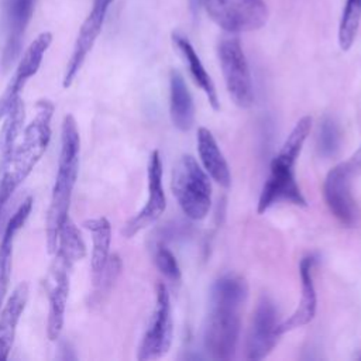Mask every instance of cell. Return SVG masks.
<instances>
[{
	"instance_id": "5b68a950",
	"label": "cell",
	"mask_w": 361,
	"mask_h": 361,
	"mask_svg": "<svg viewBox=\"0 0 361 361\" xmlns=\"http://www.w3.org/2000/svg\"><path fill=\"white\" fill-rule=\"evenodd\" d=\"M172 193L192 220H202L207 216L212 204V185L209 175L192 155H182L172 169Z\"/></svg>"
},
{
	"instance_id": "ffe728a7",
	"label": "cell",
	"mask_w": 361,
	"mask_h": 361,
	"mask_svg": "<svg viewBox=\"0 0 361 361\" xmlns=\"http://www.w3.org/2000/svg\"><path fill=\"white\" fill-rule=\"evenodd\" d=\"M197 152L207 175L223 188H228L231 183L230 168L220 151L210 130L200 127L197 130Z\"/></svg>"
},
{
	"instance_id": "e0dca14e",
	"label": "cell",
	"mask_w": 361,
	"mask_h": 361,
	"mask_svg": "<svg viewBox=\"0 0 361 361\" xmlns=\"http://www.w3.org/2000/svg\"><path fill=\"white\" fill-rule=\"evenodd\" d=\"M28 300V283H18L0 310V361H6L13 348L17 324Z\"/></svg>"
},
{
	"instance_id": "ba28073f",
	"label": "cell",
	"mask_w": 361,
	"mask_h": 361,
	"mask_svg": "<svg viewBox=\"0 0 361 361\" xmlns=\"http://www.w3.org/2000/svg\"><path fill=\"white\" fill-rule=\"evenodd\" d=\"M221 73L231 100L241 109L254 103V87L247 56L237 37L223 38L217 48Z\"/></svg>"
},
{
	"instance_id": "9c48e42d",
	"label": "cell",
	"mask_w": 361,
	"mask_h": 361,
	"mask_svg": "<svg viewBox=\"0 0 361 361\" xmlns=\"http://www.w3.org/2000/svg\"><path fill=\"white\" fill-rule=\"evenodd\" d=\"M173 324L171 299L166 286L158 282L155 286V307L138 347L137 358L140 361L158 360L164 357L172 344Z\"/></svg>"
},
{
	"instance_id": "2e32d148",
	"label": "cell",
	"mask_w": 361,
	"mask_h": 361,
	"mask_svg": "<svg viewBox=\"0 0 361 361\" xmlns=\"http://www.w3.org/2000/svg\"><path fill=\"white\" fill-rule=\"evenodd\" d=\"M51 42H52V34L49 31H44L28 45V48L24 51L17 65L14 76L11 78L10 83L7 85L3 93L10 96L11 99H17L20 96L25 83L38 72L42 58L47 49L49 48Z\"/></svg>"
},
{
	"instance_id": "f546056e",
	"label": "cell",
	"mask_w": 361,
	"mask_h": 361,
	"mask_svg": "<svg viewBox=\"0 0 361 361\" xmlns=\"http://www.w3.org/2000/svg\"><path fill=\"white\" fill-rule=\"evenodd\" d=\"M113 1H114V0H93L94 4L103 6V7H106V8H109V7L113 4Z\"/></svg>"
},
{
	"instance_id": "7402d4cb",
	"label": "cell",
	"mask_w": 361,
	"mask_h": 361,
	"mask_svg": "<svg viewBox=\"0 0 361 361\" xmlns=\"http://www.w3.org/2000/svg\"><path fill=\"white\" fill-rule=\"evenodd\" d=\"M83 227L90 231L92 235V282L96 286L103 275L104 267L110 257L111 243V226L106 217H94L83 221Z\"/></svg>"
},
{
	"instance_id": "30bf717a",
	"label": "cell",
	"mask_w": 361,
	"mask_h": 361,
	"mask_svg": "<svg viewBox=\"0 0 361 361\" xmlns=\"http://www.w3.org/2000/svg\"><path fill=\"white\" fill-rule=\"evenodd\" d=\"M279 323L275 303L268 296H262L252 314L247 336L245 357L248 360H262L274 350L281 336L278 333Z\"/></svg>"
},
{
	"instance_id": "7c38bea8",
	"label": "cell",
	"mask_w": 361,
	"mask_h": 361,
	"mask_svg": "<svg viewBox=\"0 0 361 361\" xmlns=\"http://www.w3.org/2000/svg\"><path fill=\"white\" fill-rule=\"evenodd\" d=\"M69 265L62 257L56 254L51 269L45 281V289L48 292V320H47V334L51 341L59 338L63 322L65 310L69 296Z\"/></svg>"
},
{
	"instance_id": "8fae6325",
	"label": "cell",
	"mask_w": 361,
	"mask_h": 361,
	"mask_svg": "<svg viewBox=\"0 0 361 361\" xmlns=\"http://www.w3.org/2000/svg\"><path fill=\"white\" fill-rule=\"evenodd\" d=\"M148 178V199L144 207L130 219L121 230L126 238H131L141 230L154 224L166 209V197L162 186V161L159 152L155 149L151 152L147 166Z\"/></svg>"
},
{
	"instance_id": "6da1fadb",
	"label": "cell",
	"mask_w": 361,
	"mask_h": 361,
	"mask_svg": "<svg viewBox=\"0 0 361 361\" xmlns=\"http://www.w3.org/2000/svg\"><path fill=\"white\" fill-rule=\"evenodd\" d=\"M247 295L248 285L237 275L221 276L212 285L203 330V347L210 358L227 361L234 357L241 330V309Z\"/></svg>"
},
{
	"instance_id": "d6986e66",
	"label": "cell",
	"mask_w": 361,
	"mask_h": 361,
	"mask_svg": "<svg viewBox=\"0 0 361 361\" xmlns=\"http://www.w3.org/2000/svg\"><path fill=\"white\" fill-rule=\"evenodd\" d=\"M25 118V107L24 102L20 97L16 99V102L11 104L10 110L4 116V121L0 128V192L4 175L8 169V165L13 158V152L16 148V141L23 131V124ZM4 204L0 200V213L3 210Z\"/></svg>"
},
{
	"instance_id": "603a6c76",
	"label": "cell",
	"mask_w": 361,
	"mask_h": 361,
	"mask_svg": "<svg viewBox=\"0 0 361 361\" xmlns=\"http://www.w3.org/2000/svg\"><path fill=\"white\" fill-rule=\"evenodd\" d=\"M172 42L176 47V49L179 51V54L182 55L183 61L186 62L188 69H189L190 76L195 80V83L204 92L210 106L214 110H219L220 103H219L214 83H213L210 75L207 73L206 68L203 66V63H202L199 55L196 54L193 45L190 44V41L180 32H172Z\"/></svg>"
},
{
	"instance_id": "44dd1931",
	"label": "cell",
	"mask_w": 361,
	"mask_h": 361,
	"mask_svg": "<svg viewBox=\"0 0 361 361\" xmlns=\"http://www.w3.org/2000/svg\"><path fill=\"white\" fill-rule=\"evenodd\" d=\"M169 111L173 126L180 131H189L195 121V107L183 76L171 71L169 76Z\"/></svg>"
},
{
	"instance_id": "5bb4252c",
	"label": "cell",
	"mask_w": 361,
	"mask_h": 361,
	"mask_svg": "<svg viewBox=\"0 0 361 361\" xmlns=\"http://www.w3.org/2000/svg\"><path fill=\"white\" fill-rule=\"evenodd\" d=\"M314 264H316L314 255H306L300 259V264H299V272H300V281H302L300 300L295 312L286 320L279 323L278 326L279 334L295 330L298 327H303L313 320L317 309V296H316V289L313 282Z\"/></svg>"
},
{
	"instance_id": "83f0119b",
	"label": "cell",
	"mask_w": 361,
	"mask_h": 361,
	"mask_svg": "<svg viewBox=\"0 0 361 361\" xmlns=\"http://www.w3.org/2000/svg\"><path fill=\"white\" fill-rule=\"evenodd\" d=\"M123 269V262H121V258L117 255V254H113L109 257L107 259V264L104 267V271H103V275L99 281V283L96 285L97 288V292L96 295L100 296V295H104L107 293L111 286L114 285V282L117 281L120 272Z\"/></svg>"
},
{
	"instance_id": "9a60e30c",
	"label": "cell",
	"mask_w": 361,
	"mask_h": 361,
	"mask_svg": "<svg viewBox=\"0 0 361 361\" xmlns=\"http://www.w3.org/2000/svg\"><path fill=\"white\" fill-rule=\"evenodd\" d=\"M104 16H107V14L99 13L96 10H90L87 17L82 23V25L79 28V32H78V37H76V41L73 44L71 58H69L66 69H65L63 79H62L63 89H68L72 85L75 76L78 75V72L80 71V68L85 62L87 54L92 51L97 37L102 32L103 24L106 21Z\"/></svg>"
},
{
	"instance_id": "484cf974",
	"label": "cell",
	"mask_w": 361,
	"mask_h": 361,
	"mask_svg": "<svg viewBox=\"0 0 361 361\" xmlns=\"http://www.w3.org/2000/svg\"><path fill=\"white\" fill-rule=\"evenodd\" d=\"M341 144V133L336 121L330 117H324L319 127L317 148L322 157L330 158L337 154Z\"/></svg>"
},
{
	"instance_id": "f1b7e54d",
	"label": "cell",
	"mask_w": 361,
	"mask_h": 361,
	"mask_svg": "<svg viewBox=\"0 0 361 361\" xmlns=\"http://www.w3.org/2000/svg\"><path fill=\"white\" fill-rule=\"evenodd\" d=\"M189 7L193 16H197V11L200 8V0H189Z\"/></svg>"
},
{
	"instance_id": "8992f818",
	"label": "cell",
	"mask_w": 361,
	"mask_h": 361,
	"mask_svg": "<svg viewBox=\"0 0 361 361\" xmlns=\"http://www.w3.org/2000/svg\"><path fill=\"white\" fill-rule=\"evenodd\" d=\"M209 18L228 34L262 28L269 17L265 0H200Z\"/></svg>"
},
{
	"instance_id": "4dcf8cb0",
	"label": "cell",
	"mask_w": 361,
	"mask_h": 361,
	"mask_svg": "<svg viewBox=\"0 0 361 361\" xmlns=\"http://www.w3.org/2000/svg\"><path fill=\"white\" fill-rule=\"evenodd\" d=\"M357 358H358V360H360V361H361V354H360V355H358V357H357Z\"/></svg>"
},
{
	"instance_id": "cb8c5ba5",
	"label": "cell",
	"mask_w": 361,
	"mask_h": 361,
	"mask_svg": "<svg viewBox=\"0 0 361 361\" xmlns=\"http://www.w3.org/2000/svg\"><path fill=\"white\" fill-rule=\"evenodd\" d=\"M55 254L62 257L69 265L80 261L86 255V245L75 223L68 217L58 235V247Z\"/></svg>"
},
{
	"instance_id": "277c9868",
	"label": "cell",
	"mask_w": 361,
	"mask_h": 361,
	"mask_svg": "<svg viewBox=\"0 0 361 361\" xmlns=\"http://www.w3.org/2000/svg\"><path fill=\"white\" fill-rule=\"evenodd\" d=\"M54 114V104L49 100H39L37 103L35 117L23 131V140L16 145L11 162L4 175L0 200L7 203L13 192L27 179L34 166L45 154L51 140V118Z\"/></svg>"
},
{
	"instance_id": "4fadbf2b",
	"label": "cell",
	"mask_w": 361,
	"mask_h": 361,
	"mask_svg": "<svg viewBox=\"0 0 361 361\" xmlns=\"http://www.w3.org/2000/svg\"><path fill=\"white\" fill-rule=\"evenodd\" d=\"M38 0H3V23L6 41L1 54V66L8 69L18 58L27 27L32 18Z\"/></svg>"
},
{
	"instance_id": "d4e9b609",
	"label": "cell",
	"mask_w": 361,
	"mask_h": 361,
	"mask_svg": "<svg viewBox=\"0 0 361 361\" xmlns=\"http://www.w3.org/2000/svg\"><path fill=\"white\" fill-rule=\"evenodd\" d=\"M361 23V0H345L341 18L338 23V45L343 51H348L357 37Z\"/></svg>"
},
{
	"instance_id": "4316f807",
	"label": "cell",
	"mask_w": 361,
	"mask_h": 361,
	"mask_svg": "<svg viewBox=\"0 0 361 361\" xmlns=\"http://www.w3.org/2000/svg\"><path fill=\"white\" fill-rule=\"evenodd\" d=\"M154 262L164 276L178 282L180 279V268L175 255L162 244H158L154 251Z\"/></svg>"
},
{
	"instance_id": "3957f363",
	"label": "cell",
	"mask_w": 361,
	"mask_h": 361,
	"mask_svg": "<svg viewBox=\"0 0 361 361\" xmlns=\"http://www.w3.org/2000/svg\"><path fill=\"white\" fill-rule=\"evenodd\" d=\"M312 117L303 116L295 124L286 140L283 141L279 152L274 157L269 175L261 189L257 212L265 213L271 206L286 202L296 206H306V200L295 180V162L302 151V147L310 133Z\"/></svg>"
},
{
	"instance_id": "7a4b0ae2",
	"label": "cell",
	"mask_w": 361,
	"mask_h": 361,
	"mask_svg": "<svg viewBox=\"0 0 361 361\" xmlns=\"http://www.w3.org/2000/svg\"><path fill=\"white\" fill-rule=\"evenodd\" d=\"M79 151L80 138L76 121L72 114H66L61 127V152L58 161V173L52 186L45 221L47 247L51 254L56 251L59 230L63 221L68 219L71 199L79 173Z\"/></svg>"
},
{
	"instance_id": "ac0fdd59",
	"label": "cell",
	"mask_w": 361,
	"mask_h": 361,
	"mask_svg": "<svg viewBox=\"0 0 361 361\" xmlns=\"http://www.w3.org/2000/svg\"><path fill=\"white\" fill-rule=\"evenodd\" d=\"M32 202L34 200L30 196L18 206V209L14 212V214L7 221V226L1 235V241H0V306L4 300V296H6L8 285H10L14 238H16L17 231L24 226L25 220L28 219L30 212L32 209Z\"/></svg>"
},
{
	"instance_id": "52a82bcc",
	"label": "cell",
	"mask_w": 361,
	"mask_h": 361,
	"mask_svg": "<svg viewBox=\"0 0 361 361\" xmlns=\"http://www.w3.org/2000/svg\"><path fill=\"white\" fill-rule=\"evenodd\" d=\"M361 175V145L353 155L329 171L323 183V195L330 212L343 224L357 220V204L353 197V179Z\"/></svg>"
}]
</instances>
